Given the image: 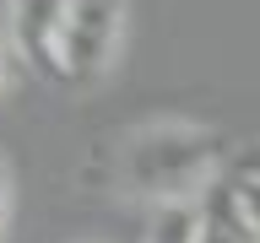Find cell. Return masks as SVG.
<instances>
[{
    "mask_svg": "<svg viewBox=\"0 0 260 243\" xmlns=\"http://www.w3.org/2000/svg\"><path fill=\"white\" fill-rule=\"evenodd\" d=\"M6 211H11V162L0 157V227H6Z\"/></svg>",
    "mask_w": 260,
    "mask_h": 243,
    "instance_id": "cell-8",
    "label": "cell"
},
{
    "mask_svg": "<svg viewBox=\"0 0 260 243\" xmlns=\"http://www.w3.org/2000/svg\"><path fill=\"white\" fill-rule=\"evenodd\" d=\"M146 243H195V206H174V211H152Z\"/></svg>",
    "mask_w": 260,
    "mask_h": 243,
    "instance_id": "cell-5",
    "label": "cell"
},
{
    "mask_svg": "<svg viewBox=\"0 0 260 243\" xmlns=\"http://www.w3.org/2000/svg\"><path fill=\"white\" fill-rule=\"evenodd\" d=\"M233 173V146L201 119L157 113L141 125H125L103 151V178L114 194L141 200L152 211L201 206V194L217 189Z\"/></svg>",
    "mask_w": 260,
    "mask_h": 243,
    "instance_id": "cell-1",
    "label": "cell"
},
{
    "mask_svg": "<svg viewBox=\"0 0 260 243\" xmlns=\"http://www.w3.org/2000/svg\"><path fill=\"white\" fill-rule=\"evenodd\" d=\"M239 189H244V206H249V216L260 227V178H239Z\"/></svg>",
    "mask_w": 260,
    "mask_h": 243,
    "instance_id": "cell-7",
    "label": "cell"
},
{
    "mask_svg": "<svg viewBox=\"0 0 260 243\" xmlns=\"http://www.w3.org/2000/svg\"><path fill=\"white\" fill-rule=\"evenodd\" d=\"M65 11H71V0H6V44L44 81H60Z\"/></svg>",
    "mask_w": 260,
    "mask_h": 243,
    "instance_id": "cell-3",
    "label": "cell"
},
{
    "mask_svg": "<svg viewBox=\"0 0 260 243\" xmlns=\"http://www.w3.org/2000/svg\"><path fill=\"white\" fill-rule=\"evenodd\" d=\"M233 178H260V135H249L233 151Z\"/></svg>",
    "mask_w": 260,
    "mask_h": 243,
    "instance_id": "cell-6",
    "label": "cell"
},
{
    "mask_svg": "<svg viewBox=\"0 0 260 243\" xmlns=\"http://www.w3.org/2000/svg\"><path fill=\"white\" fill-rule=\"evenodd\" d=\"M195 243H260V227L249 216V206H244V189L233 173L217 189L201 194V206H195Z\"/></svg>",
    "mask_w": 260,
    "mask_h": 243,
    "instance_id": "cell-4",
    "label": "cell"
},
{
    "mask_svg": "<svg viewBox=\"0 0 260 243\" xmlns=\"http://www.w3.org/2000/svg\"><path fill=\"white\" fill-rule=\"evenodd\" d=\"M130 22V0H71L60 38V81L65 87H98L119 60Z\"/></svg>",
    "mask_w": 260,
    "mask_h": 243,
    "instance_id": "cell-2",
    "label": "cell"
},
{
    "mask_svg": "<svg viewBox=\"0 0 260 243\" xmlns=\"http://www.w3.org/2000/svg\"><path fill=\"white\" fill-rule=\"evenodd\" d=\"M11 60H16V54H11V44H0V87L11 81Z\"/></svg>",
    "mask_w": 260,
    "mask_h": 243,
    "instance_id": "cell-9",
    "label": "cell"
}]
</instances>
